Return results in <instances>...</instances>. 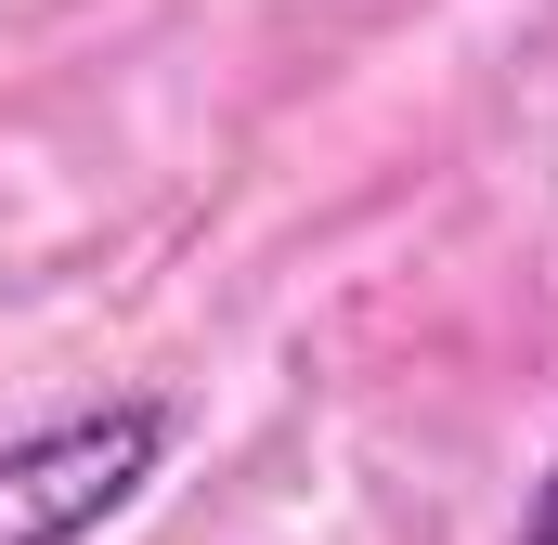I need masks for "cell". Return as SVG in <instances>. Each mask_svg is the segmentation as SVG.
<instances>
[{"instance_id": "obj_1", "label": "cell", "mask_w": 558, "mask_h": 545, "mask_svg": "<svg viewBox=\"0 0 558 545\" xmlns=\"http://www.w3.org/2000/svg\"><path fill=\"white\" fill-rule=\"evenodd\" d=\"M169 428L182 415L156 390H118V403H78L26 441H0V545H92L105 520H131L143 481L169 468Z\"/></svg>"}, {"instance_id": "obj_2", "label": "cell", "mask_w": 558, "mask_h": 545, "mask_svg": "<svg viewBox=\"0 0 558 545\" xmlns=\"http://www.w3.org/2000/svg\"><path fill=\"white\" fill-rule=\"evenodd\" d=\"M520 545H558V455H546V481H533V507H520Z\"/></svg>"}]
</instances>
